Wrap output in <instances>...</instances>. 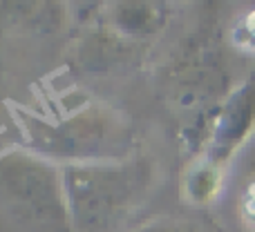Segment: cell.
<instances>
[{"label": "cell", "mask_w": 255, "mask_h": 232, "mask_svg": "<svg viewBox=\"0 0 255 232\" xmlns=\"http://www.w3.org/2000/svg\"><path fill=\"white\" fill-rule=\"evenodd\" d=\"M242 212H244V219H247V224L251 226V228H255V183L247 190V194H244Z\"/></svg>", "instance_id": "obj_1"}, {"label": "cell", "mask_w": 255, "mask_h": 232, "mask_svg": "<svg viewBox=\"0 0 255 232\" xmlns=\"http://www.w3.org/2000/svg\"><path fill=\"white\" fill-rule=\"evenodd\" d=\"M242 34H244V40H247V45H251V47L255 49V9H253V11H249L247 18H244Z\"/></svg>", "instance_id": "obj_2"}]
</instances>
